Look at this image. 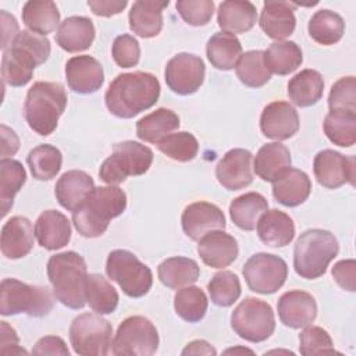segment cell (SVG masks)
I'll list each match as a JSON object with an SVG mask.
<instances>
[{
  "label": "cell",
  "instance_id": "94428289",
  "mask_svg": "<svg viewBox=\"0 0 356 356\" xmlns=\"http://www.w3.org/2000/svg\"><path fill=\"white\" fill-rule=\"evenodd\" d=\"M224 353H253L250 349L246 348H235V349H227Z\"/></svg>",
  "mask_w": 356,
  "mask_h": 356
},
{
  "label": "cell",
  "instance_id": "4316f807",
  "mask_svg": "<svg viewBox=\"0 0 356 356\" xmlns=\"http://www.w3.org/2000/svg\"><path fill=\"white\" fill-rule=\"evenodd\" d=\"M95 33V25L90 18L72 15L60 24L56 33V42L63 50L68 53H78L92 46Z\"/></svg>",
  "mask_w": 356,
  "mask_h": 356
},
{
  "label": "cell",
  "instance_id": "5bb4252c",
  "mask_svg": "<svg viewBox=\"0 0 356 356\" xmlns=\"http://www.w3.org/2000/svg\"><path fill=\"white\" fill-rule=\"evenodd\" d=\"M204 75L206 67L203 60L191 53L175 54L164 70L167 86L181 96L195 93L203 85Z\"/></svg>",
  "mask_w": 356,
  "mask_h": 356
},
{
  "label": "cell",
  "instance_id": "7c38bea8",
  "mask_svg": "<svg viewBox=\"0 0 356 356\" xmlns=\"http://www.w3.org/2000/svg\"><path fill=\"white\" fill-rule=\"evenodd\" d=\"M159 348V332L143 316L127 317L117 328L111 352L115 356H152Z\"/></svg>",
  "mask_w": 356,
  "mask_h": 356
},
{
  "label": "cell",
  "instance_id": "bcb514c9",
  "mask_svg": "<svg viewBox=\"0 0 356 356\" xmlns=\"http://www.w3.org/2000/svg\"><path fill=\"white\" fill-rule=\"evenodd\" d=\"M207 289L211 302L220 307L232 306L239 299L242 291L239 278L232 271H220L214 274Z\"/></svg>",
  "mask_w": 356,
  "mask_h": 356
},
{
  "label": "cell",
  "instance_id": "4fadbf2b",
  "mask_svg": "<svg viewBox=\"0 0 356 356\" xmlns=\"http://www.w3.org/2000/svg\"><path fill=\"white\" fill-rule=\"evenodd\" d=\"M242 274L250 291L261 295H271L285 284L288 266L280 256L256 253L246 260Z\"/></svg>",
  "mask_w": 356,
  "mask_h": 356
},
{
  "label": "cell",
  "instance_id": "ee69618b",
  "mask_svg": "<svg viewBox=\"0 0 356 356\" xmlns=\"http://www.w3.org/2000/svg\"><path fill=\"white\" fill-rule=\"evenodd\" d=\"M209 300L203 289L195 285L181 288L174 296L175 313L188 323L200 321L207 312Z\"/></svg>",
  "mask_w": 356,
  "mask_h": 356
},
{
  "label": "cell",
  "instance_id": "c3c4849f",
  "mask_svg": "<svg viewBox=\"0 0 356 356\" xmlns=\"http://www.w3.org/2000/svg\"><path fill=\"white\" fill-rule=\"evenodd\" d=\"M299 352L303 356L335 353L330 334L318 325H306L299 334Z\"/></svg>",
  "mask_w": 356,
  "mask_h": 356
},
{
  "label": "cell",
  "instance_id": "7dc6e473",
  "mask_svg": "<svg viewBox=\"0 0 356 356\" xmlns=\"http://www.w3.org/2000/svg\"><path fill=\"white\" fill-rule=\"evenodd\" d=\"M157 147L163 154L179 163L193 160L199 152L197 139L186 131L167 135L157 143Z\"/></svg>",
  "mask_w": 356,
  "mask_h": 356
},
{
  "label": "cell",
  "instance_id": "ac0fdd59",
  "mask_svg": "<svg viewBox=\"0 0 356 356\" xmlns=\"http://www.w3.org/2000/svg\"><path fill=\"white\" fill-rule=\"evenodd\" d=\"M260 129L266 138L285 140L292 138L299 129V115L296 108L288 102H273L267 104L260 115Z\"/></svg>",
  "mask_w": 356,
  "mask_h": 356
},
{
  "label": "cell",
  "instance_id": "816d5d0a",
  "mask_svg": "<svg viewBox=\"0 0 356 356\" xmlns=\"http://www.w3.org/2000/svg\"><path fill=\"white\" fill-rule=\"evenodd\" d=\"M111 56L115 64L122 68L135 67L140 58L139 42L132 35H120L113 42Z\"/></svg>",
  "mask_w": 356,
  "mask_h": 356
},
{
  "label": "cell",
  "instance_id": "e575fe53",
  "mask_svg": "<svg viewBox=\"0 0 356 356\" xmlns=\"http://www.w3.org/2000/svg\"><path fill=\"white\" fill-rule=\"evenodd\" d=\"M263 61L270 74L288 75L300 67L303 54L295 42L278 40L263 51Z\"/></svg>",
  "mask_w": 356,
  "mask_h": 356
},
{
  "label": "cell",
  "instance_id": "f35d334b",
  "mask_svg": "<svg viewBox=\"0 0 356 356\" xmlns=\"http://www.w3.org/2000/svg\"><path fill=\"white\" fill-rule=\"evenodd\" d=\"M309 36L318 44L331 46L338 43L345 33L342 17L331 10L316 11L307 24Z\"/></svg>",
  "mask_w": 356,
  "mask_h": 356
},
{
  "label": "cell",
  "instance_id": "74e56055",
  "mask_svg": "<svg viewBox=\"0 0 356 356\" xmlns=\"http://www.w3.org/2000/svg\"><path fill=\"white\" fill-rule=\"evenodd\" d=\"M206 54L214 68L229 71L236 65L242 56V44L235 35L217 32L209 39L206 44Z\"/></svg>",
  "mask_w": 356,
  "mask_h": 356
},
{
  "label": "cell",
  "instance_id": "db71d44e",
  "mask_svg": "<svg viewBox=\"0 0 356 356\" xmlns=\"http://www.w3.org/2000/svg\"><path fill=\"white\" fill-rule=\"evenodd\" d=\"M33 355H60L68 356L70 350L63 338L57 335H46L38 339L32 349Z\"/></svg>",
  "mask_w": 356,
  "mask_h": 356
},
{
  "label": "cell",
  "instance_id": "91938a15",
  "mask_svg": "<svg viewBox=\"0 0 356 356\" xmlns=\"http://www.w3.org/2000/svg\"><path fill=\"white\" fill-rule=\"evenodd\" d=\"M182 356L186 355H206V356H216L217 350L207 342L203 339H196L189 342L185 349L181 352Z\"/></svg>",
  "mask_w": 356,
  "mask_h": 356
},
{
  "label": "cell",
  "instance_id": "680465c9",
  "mask_svg": "<svg viewBox=\"0 0 356 356\" xmlns=\"http://www.w3.org/2000/svg\"><path fill=\"white\" fill-rule=\"evenodd\" d=\"M0 134H1V159L14 156L19 149V139L17 134L4 124H1L0 127Z\"/></svg>",
  "mask_w": 356,
  "mask_h": 356
},
{
  "label": "cell",
  "instance_id": "8d00e7d4",
  "mask_svg": "<svg viewBox=\"0 0 356 356\" xmlns=\"http://www.w3.org/2000/svg\"><path fill=\"white\" fill-rule=\"evenodd\" d=\"M267 210L268 202L261 193L248 192L231 202L229 217L238 228L243 231H253L259 218Z\"/></svg>",
  "mask_w": 356,
  "mask_h": 356
},
{
  "label": "cell",
  "instance_id": "2e32d148",
  "mask_svg": "<svg viewBox=\"0 0 356 356\" xmlns=\"http://www.w3.org/2000/svg\"><path fill=\"white\" fill-rule=\"evenodd\" d=\"M181 225L188 238L199 241L206 234L227 227L222 210L209 202H195L188 204L181 216Z\"/></svg>",
  "mask_w": 356,
  "mask_h": 356
},
{
  "label": "cell",
  "instance_id": "6da1fadb",
  "mask_svg": "<svg viewBox=\"0 0 356 356\" xmlns=\"http://www.w3.org/2000/svg\"><path fill=\"white\" fill-rule=\"evenodd\" d=\"M160 96V82L143 71L117 75L108 85L104 102L107 110L118 118H134L153 107Z\"/></svg>",
  "mask_w": 356,
  "mask_h": 356
},
{
  "label": "cell",
  "instance_id": "f5cc1de1",
  "mask_svg": "<svg viewBox=\"0 0 356 356\" xmlns=\"http://www.w3.org/2000/svg\"><path fill=\"white\" fill-rule=\"evenodd\" d=\"M332 277L335 282L345 291L355 292L356 289V261L353 259L341 260L332 267Z\"/></svg>",
  "mask_w": 356,
  "mask_h": 356
},
{
  "label": "cell",
  "instance_id": "e0dca14e",
  "mask_svg": "<svg viewBox=\"0 0 356 356\" xmlns=\"http://www.w3.org/2000/svg\"><path fill=\"white\" fill-rule=\"evenodd\" d=\"M281 323L289 328H303L310 325L317 317V303L312 293L293 289L282 293L277 303Z\"/></svg>",
  "mask_w": 356,
  "mask_h": 356
},
{
  "label": "cell",
  "instance_id": "603a6c76",
  "mask_svg": "<svg viewBox=\"0 0 356 356\" xmlns=\"http://www.w3.org/2000/svg\"><path fill=\"white\" fill-rule=\"evenodd\" d=\"M295 6L288 1L281 0H267L263 4L260 14V28L263 32L274 39L284 40L291 36L296 26Z\"/></svg>",
  "mask_w": 356,
  "mask_h": 356
},
{
  "label": "cell",
  "instance_id": "8fae6325",
  "mask_svg": "<svg viewBox=\"0 0 356 356\" xmlns=\"http://www.w3.org/2000/svg\"><path fill=\"white\" fill-rule=\"evenodd\" d=\"M234 332L248 342H263L275 330L273 307L257 298H245L231 313Z\"/></svg>",
  "mask_w": 356,
  "mask_h": 356
},
{
  "label": "cell",
  "instance_id": "ba28073f",
  "mask_svg": "<svg viewBox=\"0 0 356 356\" xmlns=\"http://www.w3.org/2000/svg\"><path fill=\"white\" fill-rule=\"evenodd\" d=\"M153 163V152L150 147L125 140L115 143L113 153L102 163L99 177L108 185H118L128 177L143 175Z\"/></svg>",
  "mask_w": 356,
  "mask_h": 356
},
{
  "label": "cell",
  "instance_id": "3957f363",
  "mask_svg": "<svg viewBox=\"0 0 356 356\" xmlns=\"http://www.w3.org/2000/svg\"><path fill=\"white\" fill-rule=\"evenodd\" d=\"M127 209V195L117 185L99 186L92 191L85 203L72 213V222L85 238L103 235L113 218Z\"/></svg>",
  "mask_w": 356,
  "mask_h": 356
},
{
  "label": "cell",
  "instance_id": "f1b7e54d",
  "mask_svg": "<svg viewBox=\"0 0 356 356\" xmlns=\"http://www.w3.org/2000/svg\"><path fill=\"white\" fill-rule=\"evenodd\" d=\"M167 1L138 0L132 4L128 19L131 31L145 39L157 36L163 29V10Z\"/></svg>",
  "mask_w": 356,
  "mask_h": 356
},
{
  "label": "cell",
  "instance_id": "cb8c5ba5",
  "mask_svg": "<svg viewBox=\"0 0 356 356\" xmlns=\"http://www.w3.org/2000/svg\"><path fill=\"white\" fill-rule=\"evenodd\" d=\"M33 227L24 216H14L1 228V253L4 257L15 260L25 257L33 248Z\"/></svg>",
  "mask_w": 356,
  "mask_h": 356
},
{
  "label": "cell",
  "instance_id": "7402d4cb",
  "mask_svg": "<svg viewBox=\"0 0 356 356\" xmlns=\"http://www.w3.org/2000/svg\"><path fill=\"white\" fill-rule=\"evenodd\" d=\"M95 189L93 178L81 170L64 172L56 182L54 193L61 207L68 211H76Z\"/></svg>",
  "mask_w": 356,
  "mask_h": 356
},
{
  "label": "cell",
  "instance_id": "44dd1931",
  "mask_svg": "<svg viewBox=\"0 0 356 356\" xmlns=\"http://www.w3.org/2000/svg\"><path fill=\"white\" fill-rule=\"evenodd\" d=\"M197 253L209 267L224 268L236 260L239 249L232 235L224 232V229H217L199 239Z\"/></svg>",
  "mask_w": 356,
  "mask_h": 356
},
{
  "label": "cell",
  "instance_id": "8992f818",
  "mask_svg": "<svg viewBox=\"0 0 356 356\" xmlns=\"http://www.w3.org/2000/svg\"><path fill=\"white\" fill-rule=\"evenodd\" d=\"M339 243L327 229H307L298 238L293 248V268L306 280L321 277L328 264L337 257Z\"/></svg>",
  "mask_w": 356,
  "mask_h": 356
},
{
  "label": "cell",
  "instance_id": "277c9868",
  "mask_svg": "<svg viewBox=\"0 0 356 356\" xmlns=\"http://www.w3.org/2000/svg\"><path fill=\"white\" fill-rule=\"evenodd\" d=\"M47 277L54 298L70 309H82L86 303L85 282L88 277L85 259L72 250L57 253L47 261Z\"/></svg>",
  "mask_w": 356,
  "mask_h": 356
},
{
  "label": "cell",
  "instance_id": "d4e9b609",
  "mask_svg": "<svg viewBox=\"0 0 356 356\" xmlns=\"http://www.w3.org/2000/svg\"><path fill=\"white\" fill-rule=\"evenodd\" d=\"M312 192V181L309 175L298 168H286L273 181L274 199L286 206L296 207L305 203Z\"/></svg>",
  "mask_w": 356,
  "mask_h": 356
},
{
  "label": "cell",
  "instance_id": "d6986e66",
  "mask_svg": "<svg viewBox=\"0 0 356 356\" xmlns=\"http://www.w3.org/2000/svg\"><path fill=\"white\" fill-rule=\"evenodd\" d=\"M216 178L228 191L246 188L253 181L252 153L246 149H231L216 167Z\"/></svg>",
  "mask_w": 356,
  "mask_h": 356
},
{
  "label": "cell",
  "instance_id": "30bf717a",
  "mask_svg": "<svg viewBox=\"0 0 356 356\" xmlns=\"http://www.w3.org/2000/svg\"><path fill=\"white\" fill-rule=\"evenodd\" d=\"M113 325L99 313H82L70 325V342L81 356H106L113 346Z\"/></svg>",
  "mask_w": 356,
  "mask_h": 356
},
{
  "label": "cell",
  "instance_id": "836d02e7",
  "mask_svg": "<svg viewBox=\"0 0 356 356\" xmlns=\"http://www.w3.org/2000/svg\"><path fill=\"white\" fill-rule=\"evenodd\" d=\"M22 22L31 32L46 36L60 26V11L54 1L29 0L22 7Z\"/></svg>",
  "mask_w": 356,
  "mask_h": 356
},
{
  "label": "cell",
  "instance_id": "9c48e42d",
  "mask_svg": "<svg viewBox=\"0 0 356 356\" xmlns=\"http://www.w3.org/2000/svg\"><path fill=\"white\" fill-rule=\"evenodd\" d=\"M106 274L129 298L145 296L153 285L152 270L125 249H115L108 253Z\"/></svg>",
  "mask_w": 356,
  "mask_h": 356
},
{
  "label": "cell",
  "instance_id": "1f68e13d",
  "mask_svg": "<svg viewBox=\"0 0 356 356\" xmlns=\"http://www.w3.org/2000/svg\"><path fill=\"white\" fill-rule=\"evenodd\" d=\"M324 92V81L316 70H302L288 82L289 100L298 107H310L316 104Z\"/></svg>",
  "mask_w": 356,
  "mask_h": 356
},
{
  "label": "cell",
  "instance_id": "ffe728a7",
  "mask_svg": "<svg viewBox=\"0 0 356 356\" xmlns=\"http://www.w3.org/2000/svg\"><path fill=\"white\" fill-rule=\"evenodd\" d=\"M65 78L75 93L90 95L97 92L104 82L102 64L92 56H75L65 64Z\"/></svg>",
  "mask_w": 356,
  "mask_h": 356
},
{
  "label": "cell",
  "instance_id": "11a10c76",
  "mask_svg": "<svg viewBox=\"0 0 356 356\" xmlns=\"http://www.w3.org/2000/svg\"><path fill=\"white\" fill-rule=\"evenodd\" d=\"M19 339L15 330L7 324V321H1V339H0V353L1 355H21L28 353L25 349L18 346Z\"/></svg>",
  "mask_w": 356,
  "mask_h": 356
},
{
  "label": "cell",
  "instance_id": "f546056e",
  "mask_svg": "<svg viewBox=\"0 0 356 356\" xmlns=\"http://www.w3.org/2000/svg\"><path fill=\"white\" fill-rule=\"evenodd\" d=\"M257 21V11L253 3L241 0H227L220 3L217 22L222 32L243 33L250 31Z\"/></svg>",
  "mask_w": 356,
  "mask_h": 356
},
{
  "label": "cell",
  "instance_id": "60d3db41",
  "mask_svg": "<svg viewBox=\"0 0 356 356\" xmlns=\"http://www.w3.org/2000/svg\"><path fill=\"white\" fill-rule=\"evenodd\" d=\"M325 136L337 146L350 147L356 142V111L330 110L323 122Z\"/></svg>",
  "mask_w": 356,
  "mask_h": 356
},
{
  "label": "cell",
  "instance_id": "83f0119b",
  "mask_svg": "<svg viewBox=\"0 0 356 356\" xmlns=\"http://www.w3.org/2000/svg\"><path fill=\"white\" fill-rule=\"evenodd\" d=\"M256 227L260 241L270 248L286 246L295 236L293 220L278 209L264 211Z\"/></svg>",
  "mask_w": 356,
  "mask_h": 356
},
{
  "label": "cell",
  "instance_id": "d6a6232c",
  "mask_svg": "<svg viewBox=\"0 0 356 356\" xmlns=\"http://www.w3.org/2000/svg\"><path fill=\"white\" fill-rule=\"evenodd\" d=\"M179 128V117L170 108L160 107L136 122V135L147 143H159Z\"/></svg>",
  "mask_w": 356,
  "mask_h": 356
},
{
  "label": "cell",
  "instance_id": "9a60e30c",
  "mask_svg": "<svg viewBox=\"0 0 356 356\" xmlns=\"http://www.w3.org/2000/svg\"><path fill=\"white\" fill-rule=\"evenodd\" d=\"M313 172L317 182L327 189H337L345 184H355L356 161L353 156L324 149L318 152L313 161Z\"/></svg>",
  "mask_w": 356,
  "mask_h": 356
},
{
  "label": "cell",
  "instance_id": "7a4b0ae2",
  "mask_svg": "<svg viewBox=\"0 0 356 356\" xmlns=\"http://www.w3.org/2000/svg\"><path fill=\"white\" fill-rule=\"evenodd\" d=\"M51 47L46 36L31 31H22L11 46L3 51L1 76L14 88L26 85L33 75V70L47 61Z\"/></svg>",
  "mask_w": 356,
  "mask_h": 356
},
{
  "label": "cell",
  "instance_id": "f6af8a7d",
  "mask_svg": "<svg viewBox=\"0 0 356 356\" xmlns=\"http://www.w3.org/2000/svg\"><path fill=\"white\" fill-rule=\"evenodd\" d=\"M235 72L239 81L248 88H261L271 78V74L264 67L261 50L243 53L235 65Z\"/></svg>",
  "mask_w": 356,
  "mask_h": 356
},
{
  "label": "cell",
  "instance_id": "6f0895ef",
  "mask_svg": "<svg viewBox=\"0 0 356 356\" xmlns=\"http://www.w3.org/2000/svg\"><path fill=\"white\" fill-rule=\"evenodd\" d=\"M1 49L6 50L11 46L14 39L19 33L18 22L14 15L8 14L6 10H1Z\"/></svg>",
  "mask_w": 356,
  "mask_h": 356
},
{
  "label": "cell",
  "instance_id": "b9f144b4",
  "mask_svg": "<svg viewBox=\"0 0 356 356\" xmlns=\"http://www.w3.org/2000/svg\"><path fill=\"white\" fill-rule=\"evenodd\" d=\"M26 182V171L18 160H0V207L4 217L13 207L15 195Z\"/></svg>",
  "mask_w": 356,
  "mask_h": 356
},
{
  "label": "cell",
  "instance_id": "681fc988",
  "mask_svg": "<svg viewBox=\"0 0 356 356\" xmlns=\"http://www.w3.org/2000/svg\"><path fill=\"white\" fill-rule=\"evenodd\" d=\"M330 110L356 111V79L353 75L339 78L328 95Z\"/></svg>",
  "mask_w": 356,
  "mask_h": 356
},
{
  "label": "cell",
  "instance_id": "7bdbcfd3",
  "mask_svg": "<svg viewBox=\"0 0 356 356\" xmlns=\"http://www.w3.org/2000/svg\"><path fill=\"white\" fill-rule=\"evenodd\" d=\"M26 163L33 178L39 181H50L61 170L63 154L56 146L43 143L28 153Z\"/></svg>",
  "mask_w": 356,
  "mask_h": 356
},
{
  "label": "cell",
  "instance_id": "4dcf8cb0",
  "mask_svg": "<svg viewBox=\"0 0 356 356\" xmlns=\"http://www.w3.org/2000/svg\"><path fill=\"white\" fill-rule=\"evenodd\" d=\"M291 167V152L280 143L271 142L263 145L253 163V170L259 178L266 182H273L282 171Z\"/></svg>",
  "mask_w": 356,
  "mask_h": 356
},
{
  "label": "cell",
  "instance_id": "5b68a950",
  "mask_svg": "<svg viewBox=\"0 0 356 356\" xmlns=\"http://www.w3.org/2000/svg\"><path fill=\"white\" fill-rule=\"evenodd\" d=\"M67 92L60 82H35L26 92L24 115L32 131L50 135L67 107Z\"/></svg>",
  "mask_w": 356,
  "mask_h": 356
},
{
  "label": "cell",
  "instance_id": "f907efd6",
  "mask_svg": "<svg viewBox=\"0 0 356 356\" xmlns=\"http://www.w3.org/2000/svg\"><path fill=\"white\" fill-rule=\"evenodd\" d=\"M182 19L192 26L206 25L214 13L213 0H178L175 3Z\"/></svg>",
  "mask_w": 356,
  "mask_h": 356
},
{
  "label": "cell",
  "instance_id": "9f6ffc18",
  "mask_svg": "<svg viewBox=\"0 0 356 356\" xmlns=\"http://www.w3.org/2000/svg\"><path fill=\"white\" fill-rule=\"evenodd\" d=\"M89 8L99 17H111L120 14L127 6V0H90L88 1Z\"/></svg>",
  "mask_w": 356,
  "mask_h": 356
},
{
  "label": "cell",
  "instance_id": "d590c367",
  "mask_svg": "<svg viewBox=\"0 0 356 356\" xmlns=\"http://www.w3.org/2000/svg\"><path fill=\"white\" fill-rule=\"evenodd\" d=\"M159 280L170 289H181L192 285L200 275L199 264L189 257L175 256L165 259L157 268Z\"/></svg>",
  "mask_w": 356,
  "mask_h": 356
},
{
  "label": "cell",
  "instance_id": "484cf974",
  "mask_svg": "<svg viewBox=\"0 0 356 356\" xmlns=\"http://www.w3.org/2000/svg\"><path fill=\"white\" fill-rule=\"evenodd\" d=\"M35 238L47 250L64 248L71 239L68 218L57 210H44L35 222Z\"/></svg>",
  "mask_w": 356,
  "mask_h": 356
},
{
  "label": "cell",
  "instance_id": "52a82bcc",
  "mask_svg": "<svg viewBox=\"0 0 356 356\" xmlns=\"http://www.w3.org/2000/svg\"><path fill=\"white\" fill-rule=\"evenodd\" d=\"M53 295L47 286L29 285L15 278H4L0 284V313L32 317L47 316L53 309Z\"/></svg>",
  "mask_w": 356,
  "mask_h": 356
},
{
  "label": "cell",
  "instance_id": "ab89813d",
  "mask_svg": "<svg viewBox=\"0 0 356 356\" xmlns=\"http://www.w3.org/2000/svg\"><path fill=\"white\" fill-rule=\"evenodd\" d=\"M85 298L90 309L99 314H111L118 306L117 289L100 274H88L85 282Z\"/></svg>",
  "mask_w": 356,
  "mask_h": 356
}]
</instances>
